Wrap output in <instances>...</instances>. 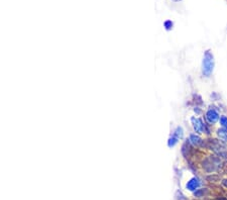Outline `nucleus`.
<instances>
[{
	"label": "nucleus",
	"mask_w": 227,
	"mask_h": 200,
	"mask_svg": "<svg viewBox=\"0 0 227 200\" xmlns=\"http://www.w3.org/2000/svg\"><path fill=\"white\" fill-rule=\"evenodd\" d=\"M214 69V57L210 51H206L202 62V71L206 77H209Z\"/></svg>",
	"instance_id": "f257e3e1"
},
{
	"label": "nucleus",
	"mask_w": 227,
	"mask_h": 200,
	"mask_svg": "<svg viewBox=\"0 0 227 200\" xmlns=\"http://www.w3.org/2000/svg\"><path fill=\"white\" fill-rule=\"evenodd\" d=\"M191 121H192V124H193L194 129L196 130V133H203V130L205 129V125L203 124V122H202V120H201L200 118L192 117L191 118Z\"/></svg>",
	"instance_id": "f03ea898"
},
{
	"label": "nucleus",
	"mask_w": 227,
	"mask_h": 200,
	"mask_svg": "<svg viewBox=\"0 0 227 200\" xmlns=\"http://www.w3.org/2000/svg\"><path fill=\"white\" fill-rule=\"evenodd\" d=\"M218 118H219V114L217 113V111L214 110V109H209V110L206 112V119L208 120V122L215 123L218 120Z\"/></svg>",
	"instance_id": "7ed1b4c3"
},
{
	"label": "nucleus",
	"mask_w": 227,
	"mask_h": 200,
	"mask_svg": "<svg viewBox=\"0 0 227 200\" xmlns=\"http://www.w3.org/2000/svg\"><path fill=\"white\" fill-rule=\"evenodd\" d=\"M199 186H200V181H199V179H197V178H192V179L190 180L186 185L187 189L190 191L197 190V188H198Z\"/></svg>",
	"instance_id": "20e7f679"
},
{
	"label": "nucleus",
	"mask_w": 227,
	"mask_h": 200,
	"mask_svg": "<svg viewBox=\"0 0 227 200\" xmlns=\"http://www.w3.org/2000/svg\"><path fill=\"white\" fill-rule=\"evenodd\" d=\"M217 161V159L214 158V162ZM214 162L211 161L210 159H206L203 163V168L207 171V172H212V171L215 170V166H214Z\"/></svg>",
	"instance_id": "39448f33"
},
{
	"label": "nucleus",
	"mask_w": 227,
	"mask_h": 200,
	"mask_svg": "<svg viewBox=\"0 0 227 200\" xmlns=\"http://www.w3.org/2000/svg\"><path fill=\"white\" fill-rule=\"evenodd\" d=\"M190 143L194 145H202V140H201V137L199 136H196V134H190Z\"/></svg>",
	"instance_id": "423d86ee"
},
{
	"label": "nucleus",
	"mask_w": 227,
	"mask_h": 200,
	"mask_svg": "<svg viewBox=\"0 0 227 200\" xmlns=\"http://www.w3.org/2000/svg\"><path fill=\"white\" fill-rule=\"evenodd\" d=\"M218 137H220V140L223 141H227V129H220L217 130Z\"/></svg>",
	"instance_id": "0eeeda50"
},
{
	"label": "nucleus",
	"mask_w": 227,
	"mask_h": 200,
	"mask_svg": "<svg viewBox=\"0 0 227 200\" xmlns=\"http://www.w3.org/2000/svg\"><path fill=\"white\" fill-rule=\"evenodd\" d=\"M174 134H175V137H177V139H182L183 134H184V133H183V129H182V127L178 126L177 129H175V133Z\"/></svg>",
	"instance_id": "6e6552de"
},
{
	"label": "nucleus",
	"mask_w": 227,
	"mask_h": 200,
	"mask_svg": "<svg viewBox=\"0 0 227 200\" xmlns=\"http://www.w3.org/2000/svg\"><path fill=\"white\" fill-rule=\"evenodd\" d=\"M178 144V139L176 137H170L169 139V141H168V145H169L170 148H173L175 147L176 145Z\"/></svg>",
	"instance_id": "1a4fd4ad"
},
{
	"label": "nucleus",
	"mask_w": 227,
	"mask_h": 200,
	"mask_svg": "<svg viewBox=\"0 0 227 200\" xmlns=\"http://www.w3.org/2000/svg\"><path fill=\"white\" fill-rule=\"evenodd\" d=\"M182 153L183 155L185 156V158L188 157V153H189V145H188V141H186V143L183 145L182 147Z\"/></svg>",
	"instance_id": "9d476101"
},
{
	"label": "nucleus",
	"mask_w": 227,
	"mask_h": 200,
	"mask_svg": "<svg viewBox=\"0 0 227 200\" xmlns=\"http://www.w3.org/2000/svg\"><path fill=\"white\" fill-rule=\"evenodd\" d=\"M173 22H172L171 20H167V21H164V27H166V30L167 31H171L172 28H173Z\"/></svg>",
	"instance_id": "9b49d317"
},
{
	"label": "nucleus",
	"mask_w": 227,
	"mask_h": 200,
	"mask_svg": "<svg viewBox=\"0 0 227 200\" xmlns=\"http://www.w3.org/2000/svg\"><path fill=\"white\" fill-rule=\"evenodd\" d=\"M205 192H206V189H197L194 195L196 197H201V196H203V194H205Z\"/></svg>",
	"instance_id": "f8f14e48"
},
{
	"label": "nucleus",
	"mask_w": 227,
	"mask_h": 200,
	"mask_svg": "<svg viewBox=\"0 0 227 200\" xmlns=\"http://www.w3.org/2000/svg\"><path fill=\"white\" fill-rule=\"evenodd\" d=\"M220 123H221L223 129H227V117H225V116H221V117H220Z\"/></svg>",
	"instance_id": "ddd939ff"
},
{
	"label": "nucleus",
	"mask_w": 227,
	"mask_h": 200,
	"mask_svg": "<svg viewBox=\"0 0 227 200\" xmlns=\"http://www.w3.org/2000/svg\"><path fill=\"white\" fill-rule=\"evenodd\" d=\"M207 180H209V181H218L219 180V176H217V175L208 176L207 177Z\"/></svg>",
	"instance_id": "4468645a"
},
{
	"label": "nucleus",
	"mask_w": 227,
	"mask_h": 200,
	"mask_svg": "<svg viewBox=\"0 0 227 200\" xmlns=\"http://www.w3.org/2000/svg\"><path fill=\"white\" fill-rule=\"evenodd\" d=\"M222 184H223V185H224V186H225V187H227V179H225V180H223V181H222Z\"/></svg>",
	"instance_id": "2eb2a0df"
},
{
	"label": "nucleus",
	"mask_w": 227,
	"mask_h": 200,
	"mask_svg": "<svg viewBox=\"0 0 227 200\" xmlns=\"http://www.w3.org/2000/svg\"><path fill=\"white\" fill-rule=\"evenodd\" d=\"M173 1H176V2H177V1H180V0H173Z\"/></svg>",
	"instance_id": "dca6fc26"
}]
</instances>
